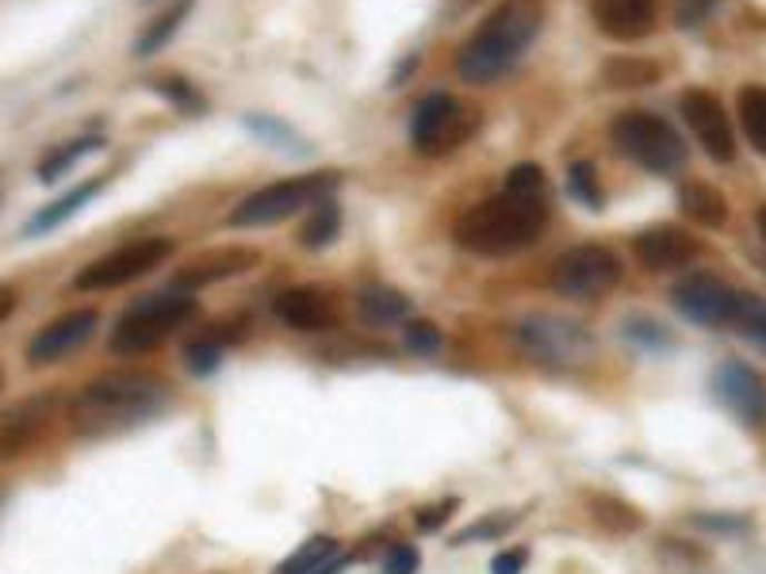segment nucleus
<instances>
[{
    "instance_id": "obj_24",
    "label": "nucleus",
    "mask_w": 766,
    "mask_h": 574,
    "mask_svg": "<svg viewBox=\"0 0 766 574\" xmlns=\"http://www.w3.org/2000/svg\"><path fill=\"white\" fill-rule=\"evenodd\" d=\"M100 146H105V138L100 135H81V138H70V142H62L58 150H50L47 158L39 161L36 177L42 180V185H54L58 177H66V172L73 169L77 161H84L89 154H97Z\"/></svg>"
},
{
    "instance_id": "obj_23",
    "label": "nucleus",
    "mask_w": 766,
    "mask_h": 574,
    "mask_svg": "<svg viewBox=\"0 0 766 574\" xmlns=\"http://www.w3.org/2000/svg\"><path fill=\"white\" fill-rule=\"evenodd\" d=\"M587 509H590V517L614 536H628V533H636V528L644 525V513L628 506L625 498H614V494L590 491L587 494Z\"/></svg>"
},
{
    "instance_id": "obj_40",
    "label": "nucleus",
    "mask_w": 766,
    "mask_h": 574,
    "mask_svg": "<svg viewBox=\"0 0 766 574\" xmlns=\"http://www.w3.org/2000/svg\"><path fill=\"white\" fill-rule=\"evenodd\" d=\"M456 509H460V498H445V502H437V506H429V509H418V528L437 533V528H441Z\"/></svg>"
},
{
    "instance_id": "obj_44",
    "label": "nucleus",
    "mask_w": 766,
    "mask_h": 574,
    "mask_svg": "<svg viewBox=\"0 0 766 574\" xmlns=\"http://www.w3.org/2000/svg\"><path fill=\"white\" fill-rule=\"evenodd\" d=\"M759 234H763V241H766V207H759Z\"/></svg>"
},
{
    "instance_id": "obj_7",
    "label": "nucleus",
    "mask_w": 766,
    "mask_h": 574,
    "mask_svg": "<svg viewBox=\"0 0 766 574\" xmlns=\"http://www.w3.org/2000/svg\"><path fill=\"white\" fill-rule=\"evenodd\" d=\"M617 150L656 177H675L686 165V142L656 111H621L609 127Z\"/></svg>"
},
{
    "instance_id": "obj_28",
    "label": "nucleus",
    "mask_w": 766,
    "mask_h": 574,
    "mask_svg": "<svg viewBox=\"0 0 766 574\" xmlns=\"http://www.w3.org/2000/svg\"><path fill=\"white\" fill-rule=\"evenodd\" d=\"M659 77L663 69L651 58H609L606 62V85L614 89H640V85H656Z\"/></svg>"
},
{
    "instance_id": "obj_16",
    "label": "nucleus",
    "mask_w": 766,
    "mask_h": 574,
    "mask_svg": "<svg viewBox=\"0 0 766 574\" xmlns=\"http://www.w3.org/2000/svg\"><path fill=\"white\" fill-rule=\"evenodd\" d=\"M633 254L648 273H675V268H686L697 257V238L678 230V226H651V230L636 234Z\"/></svg>"
},
{
    "instance_id": "obj_41",
    "label": "nucleus",
    "mask_w": 766,
    "mask_h": 574,
    "mask_svg": "<svg viewBox=\"0 0 766 574\" xmlns=\"http://www.w3.org/2000/svg\"><path fill=\"white\" fill-rule=\"evenodd\" d=\"M525 560H529V547H510V552H498L490 560V574H521Z\"/></svg>"
},
{
    "instance_id": "obj_18",
    "label": "nucleus",
    "mask_w": 766,
    "mask_h": 574,
    "mask_svg": "<svg viewBox=\"0 0 766 574\" xmlns=\"http://www.w3.org/2000/svg\"><path fill=\"white\" fill-rule=\"evenodd\" d=\"M105 191V177H89V180H81L77 188H70L66 196H58V199H50L42 211H36L28 219V226H23V238H42V234H50V230H58L62 222H70L81 207H89L92 199Z\"/></svg>"
},
{
    "instance_id": "obj_35",
    "label": "nucleus",
    "mask_w": 766,
    "mask_h": 574,
    "mask_svg": "<svg viewBox=\"0 0 766 574\" xmlns=\"http://www.w3.org/2000/svg\"><path fill=\"white\" fill-rule=\"evenodd\" d=\"M402 345H407V353H415V356H437V353H441V345H445V337H441V329H437L434 321L415 318L407 326V334H402Z\"/></svg>"
},
{
    "instance_id": "obj_29",
    "label": "nucleus",
    "mask_w": 766,
    "mask_h": 574,
    "mask_svg": "<svg viewBox=\"0 0 766 574\" xmlns=\"http://www.w3.org/2000/svg\"><path fill=\"white\" fill-rule=\"evenodd\" d=\"M334 555H338V541H334V536H311V541L304 547H296L288 560L277 563L272 574H315L322 563H330Z\"/></svg>"
},
{
    "instance_id": "obj_39",
    "label": "nucleus",
    "mask_w": 766,
    "mask_h": 574,
    "mask_svg": "<svg viewBox=\"0 0 766 574\" xmlns=\"http://www.w3.org/2000/svg\"><path fill=\"white\" fill-rule=\"evenodd\" d=\"M717 8V0H675V20L678 28H697L705 16Z\"/></svg>"
},
{
    "instance_id": "obj_13",
    "label": "nucleus",
    "mask_w": 766,
    "mask_h": 574,
    "mask_svg": "<svg viewBox=\"0 0 766 574\" xmlns=\"http://www.w3.org/2000/svg\"><path fill=\"white\" fill-rule=\"evenodd\" d=\"M713 390H717V398L736 422L752 425V429H759L766 422V383L752 364L725 360L713 376Z\"/></svg>"
},
{
    "instance_id": "obj_26",
    "label": "nucleus",
    "mask_w": 766,
    "mask_h": 574,
    "mask_svg": "<svg viewBox=\"0 0 766 574\" xmlns=\"http://www.w3.org/2000/svg\"><path fill=\"white\" fill-rule=\"evenodd\" d=\"M341 234V211L334 199H322V204H315L311 219L299 226V241H304L307 249H326L334 246Z\"/></svg>"
},
{
    "instance_id": "obj_10",
    "label": "nucleus",
    "mask_w": 766,
    "mask_h": 574,
    "mask_svg": "<svg viewBox=\"0 0 766 574\" xmlns=\"http://www.w3.org/2000/svg\"><path fill=\"white\" fill-rule=\"evenodd\" d=\"M476 119L464 111V103L449 92H429L410 116V146L426 158L460 146L471 135Z\"/></svg>"
},
{
    "instance_id": "obj_37",
    "label": "nucleus",
    "mask_w": 766,
    "mask_h": 574,
    "mask_svg": "<svg viewBox=\"0 0 766 574\" xmlns=\"http://www.w3.org/2000/svg\"><path fill=\"white\" fill-rule=\"evenodd\" d=\"M421 567V552L415 544H395L384 560V574H418Z\"/></svg>"
},
{
    "instance_id": "obj_15",
    "label": "nucleus",
    "mask_w": 766,
    "mask_h": 574,
    "mask_svg": "<svg viewBox=\"0 0 766 574\" xmlns=\"http://www.w3.org/2000/svg\"><path fill=\"white\" fill-rule=\"evenodd\" d=\"M272 315L299 334H322V329L338 326V299L315 284H299L272 299Z\"/></svg>"
},
{
    "instance_id": "obj_2",
    "label": "nucleus",
    "mask_w": 766,
    "mask_h": 574,
    "mask_svg": "<svg viewBox=\"0 0 766 574\" xmlns=\"http://www.w3.org/2000/svg\"><path fill=\"white\" fill-rule=\"evenodd\" d=\"M545 28V0H503L471 31L456 55V73L468 85H495L510 73Z\"/></svg>"
},
{
    "instance_id": "obj_9",
    "label": "nucleus",
    "mask_w": 766,
    "mask_h": 574,
    "mask_svg": "<svg viewBox=\"0 0 766 574\" xmlns=\"http://www.w3.org/2000/svg\"><path fill=\"white\" fill-rule=\"evenodd\" d=\"M173 257V238H139L131 246H119L111 254L97 257L73 276V291H111V287L135 284L150 276L158 265Z\"/></svg>"
},
{
    "instance_id": "obj_17",
    "label": "nucleus",
    "mask_w": 766,
    "mask_h": 574,
    "mask_svg": "<svg viewBox=\"0 0 766 574\" xmlns=\"http://www.w3.org/2000/svg\"><path fill=\"white\" fill-rule=\"evenodd\" d=\"M590 16L609 39H644L659 20V0H590Z\"/></svg>"
},
{
    "instance_id": "obj_6",
    "label": "nucleus",
    "mask_w": 766,
    "mask_h": 574,
    "mask_svg": "<svg viewBox=\"0 0 766 574\" xmlns=\"http://www.w3.org/2000/svg\"><path fill=\"white\" fill-rule=\"evenodd\" d=\"M338 185H341V177L330 169H315V172H299V177L277 180V185L246 196L242 204L230 211V226L253 230V226H272L280 219H291V215L304 211V207L330 199Z\"/></svg>"
},
{
    "instance_id": "obj_33",
    "label": "nucleus",
    "mask_w": 766,
    "mask_h": 574,
    "mask_svg": "<svg viewBox=\"0 0 766 574\" xmlns=\"http://www.w3.org/2000/svg\"><path fill=\"white\" fill-rule=\"evenodd\" d=\"M732 329L736 334H744L747 342L763 345L766 349V299H759V295H744L739 299V315L736 321H732Z\"/></svg>"
},
{
    "instance_id": "obj_11",
    "label": "nucleus",
    "mask_w": 766,
    "mask_h": 574,
    "mask_svg": "<svg viewBox=\"0 0 766 574\" xmlns=\"http://www.w3.org/2000/svg\"><path fill=\"white\" fill-rule=\"evenodd\" d=\"M739 299H744V291H736L728 280H720L713 273L686 276L670 291V303H675L678 315L705 329H732V321L739 315Z\"/></svg>"
},
{
    "instance_id": "obj_27",
    "label": "nucleus",
    "mask_w": 766,
    "mask_h": 574,
    "mask_svg": "<svg viewBox=\"0 0 766 574\" xmlns=\"http://www.w3.org/2000/svg\"><path fill=\"white\" fill-rule=\"evenodd\" d=\"M739 127H744L747 142L759 154H766V89L763 85H744V89H739Z\"/></svg>"
},
{
    "instance_id": "obj_30",
    "label": "nucleus",
    "mask_w": 766,
    "mask_h": 574,
    "mask_svg": "<svg viewBox=\"0 0 766 574\" xmlns=\"http://www.w3.org/2000/svg\"><path fill=\"white\" fill-rule=\"evenodd\" d=\"M246 127L253 130V138L277 146V150H283V154H299V158H307V154H311V146H307L296 130L283 127L280 119H272V116H246Z\"/></svg>"
},
{
    "instance_id": "obj_45",
    "label": "nucleus",
    "mask_w": 766,
    "mask_h": 574,
    "mask_svg": "<svg viewBox=\"0 0 766 574\" xmlns=\"http://www.w3.org/2000/svg\"><path fill=\"white\" fill-rule=\"evenodd\" d=\"M0 383H4V379H0Z\"/></svg>"
},
{
    "instance_id": "obj_20",
    "label": "nucleus",
    "mask_w": 766,
    "mask_h": 574,
    "mask_svg": "<svg viewBox=\"0 0 766 574\" xmlns=\"http://www.w3.org/2000/svg\"><path fill=\"white\" fill-rule=\"evenodd\" d=\"M678 207H683V215H690V222L709 226V230H720V226L728 222V199L713 185H705V180L683 185V191H678Z\"/></svg>"
},
{
    "instance_id": "obj_1",
    "label": "nucleus",
    "mask_w": 766,
    "mask_h": 574,
    "mask_svg": "<svg viewBox=\"0 0 766 574\" xmlns=\"http://www.w3.org/2000/svg\"><path fill=\"white\" fill-rule=\"evenodd\" d=\"M548 226V180L537 161H521L510 169L503 191L487 204L464 211L452 226L460 249L479 257H510L540 241Z\"/></svg>"
},
{
    "instance_id": "obj_34",
    "label": "nucleus",
    "mask_w": 766,
    "mask_h": 574,
    "mask_svg": "<svg viewBox=\"0 0 766 574\" xmlns=\"http://www.w3.org/2000/svg\"><path fill=\"white\" fill-rule=\"evenodd\" d=\"M621 334H625L633 345H640V349H648V353H659L663 345H675V342H670L667 329H663L659 321H651L648 315H633V318H628L625 326H621Z\"/></svg>"
},
{
    "instance_id": "obj_19",
    "label": "nucleus",
    "mask_w": 766,
    "mask_h": 574,
    "mask_svg": "<svg viewBox=\"0 0 766 574\" xmlns=\"http://www.w3.org/2000/svg\"><path fill=\"white\" fill-rule=\"evenodd\" d=\"M357 310L368 326H399V321L415 315V303L391 284H368L357 295Z\"/></svg>"
},
{
    "instance_id": "obj_31",
    "label": "nucleus",
    "mask_w": 766,
    "mask_h": 574,
    "mask_svg": "<svg viewBox=\"0 0 766 574\" xmlns=\"http://www.w3.org/2000/svg\"><path fill=\"white\" fill-rule=\"evenodd\" d=\"M222 353H227V337L222 334H203L196 342H188L185 349V364L192 376H211L215 368L222 364Z\"/></svg>"
},
{
    "instance_id": "obj_8",
    "label": "nucleus",
    "mask_w": 766,
    "mask_h": 574,
    "mask_svg": "<svg viewBox=\"0 0 766 574\" xmlns=\"http://www.w3.org/2000/svg\"><path fill=\"white\" fill-rule=\"evenodd\" d=\"M621 276H625L621 257L614 249L587 241V246H575L567 254H559L553 273H548V284H553L556 295H564L571 303H594L614 291L621 284Z\"/></svg>"
},
{
    "instance_id": "obj_22",
    "label": "nucleus",
    "mask_w": 766,
    "mask_h": 574,
    "mask_svg": "<svg viewBox=\"0 0 766 574\" xmlns=\"http://www.w3.org/2000/svg\"><path fill=\"white\" fill-rule=\"evenodd\" d=\"M50 406H54V398L50 395H39V398H31V403L16 406V414H8L4 429H0V448L16 452V448L28 445V441L39 433V425L50 417Z\"/></svg>"
},
{
    "instance_id": "obj_14",
    "label": "nucleus",
    "mask_w": 766,
    "mask_h": 574,
    "mask_svg": "<svg viewBox=\"0 0 766 574\" xmlns=\"http://www.w3.org/2000/svg\"><path fill=\"white\" fill-rule=\"evenodd\" d=\"M683 116L690 123L694 138L702 142V150L709 154L713 161L728 165L736 161V135H732V123L720 108V100L709 89H686L683 92Z\"/></svg>"
},
{
    "instance_id": "obj_25",
    "label": "nucleus",
    "mask_w": 766,
    "mask_h": 574,
    "mask_svg": "<svg viewBox=\"0 0 766 574\" xmlns=\"http://www.w3.org/2000/svg\"><path fill=\"white\" fill-rule=\"evenodd\" d=\"M192 4H196V0H177L169 12H161L158 20H153L150 28L139 34V42H135V55H139V58H153L158 50H166V42H173V34L180 31V23L188 20Z\"/></svg>"
},
{
    "instance_id": "obj_3",
    "label": "nucleus",
    "mask_w": 766,
    "mask_h": 574,
    "mask_svg": "<svg viewBox=\"0 0 766 574\" xmlns=\"http://www.w3.org/2000/svg\"><path fill=\"white\" fill-rule=\"evenodd\" d=\"M169 403V390L153 376H97L73 398V429L81 437H111L150 422Z\"/></svg>"
},
{
    "instance_id": "obj_36",
    "label": "nucleus",
    "mask_w": 766,
    "mask_h": 574,
    "mask_svg": "<svg viewBox=\"0 0 766 574\" xmlns=\"http://www.w3.org/2000/svg\"><path fill=\"white\" fill-rule=\"evenodd\" d=\"M153 89H158L161 96H166L169 103H177L180 111H203L208 103H203V96L192 89V85L185 81V77H166V81H153Z\"/></svg>"
},
{
    "instance_id": "obj_38",
    "label": "nucleus",
    "mask_w": 766,
    "mask_h": 574,
    "mask_svg": "<svg viewBox=\"0 0 766 574\" xmlns=\"http://www.w3.org/2000/svg\"><path fill=\"white\" fill-rule=\"evenodd\" d=\"M510 525H514V517H506V513H495V517L479 521V525H471L468 533L456 536V544H468V541H490V536L506 533V528H510Z\"/></svg>"
},
{
    "instance_id": "obj_42",
    "label": "nucleus",
    "mask_w": 766,
    "mask_h": 574,
    "mask_svg": "<svg viewBox=\"0 0 766 574\" xmlns=\"http://www.w3.org/2000/svg\"><path fill=\"white\" fill-rule=\"evenodd\" d=\"M16 307H20V291L12 284H0V326L16 315Z\"/></svg>"
},
{
    "instance_id": "obj_21",
    "label": "nucleus",
    "mask_w": 766,
    "mask_h": 574,
    "mask_svg": "<svg viewBox=\"0 0 766 574\" xmlns=\"http://www.w3.org/2000/svg\"><path fill=\"white\" fill-rule=\"evenodd\" d=\"M253 265H257V254H249V249H235V254H208L200 265L185 268L173 287H180V291H196V287L222 280V276L246 273V268H253Z\"/></svg>"
},
{
    "instance_id": "obj_12",
    "label": "nucleus",
    "mask_w": 766,
    "mask_h": 574,
    "mask_svg": "<svg viewBox=\"0 0 766 574\" xmlns=\"http://www.w3.org/2000/svg\"><path fill=\"white\" fill-rule=\"evenodd\" d=\"M97 326H100L97 310H66V315L47 321V326L28 342V364L31 368H47V364H58V360H66V356L81 353L84 345L92 342Z\"/></svg>"
},
{
    "instance_id": "obj_5",
    "label": "nucleus",
    "mask_w": 766,
    "mask_h": 574,
    "mask_svg": "<svg viewBox=\"0 0 766 574\" xmlns=\"http://www.w3.org/2000/svg\"><path fill=\"white\" fill-rule=\"evenodd\" d=\"M518 349L525 360L548 372H587L598 360L590 329L564 315H525L518 321Z\"/></svg>"
},
{
    "instance_id": "obj_43",
    "label": "nucleus",
    "mask_w": 766,
    "mask_h": 574,
    "mask_svg": "<svg viewBox=\"0 0 766 574\" xmlns=\"http://www.w3.org/2000/svg\"><path fill=\"white\" fill-rule=\"evenodd\" d=\"M349 563H352V560H330V563H322V567H318L315 574H341V571L349 567Z\"/></svg>"
},
{
    "instance_id": "obj_32",
    "label": "nucleus",
    "mask_w": 766,
    "mask_h": 574,
    "mask_svg": "<svg viewBox=\"0 0 766 574\" xmlns=\"http://www.w3.org/2000/svg\"><path fill=\"white\" fill-rule=\"evenodd\" d=\"M567 191H571L583 207H590V211L606 207V196H601V185H598V172H594L590 161H575L571 169H567Z\"/></svg>"
},
{
    "instance_id": "obj_4",
    "label": "nucleus",
    "mask_w": 766,
    "mask_h": 574,
    "mask_svg": "<svg viewBox=\"0 0 766 574\" xmlns=\"http://www.w3.org/2000/svg\"><path fill=\"white\" fill-rule=\"evenodd\" d=\"M200 303L192 299V291L180 287H166L158 295H142L139 303L119 315L116 329L108 337V349L116 356H146L153 353L169 334H177L188 318H196Z\"/></svg>"
}]
</instances>
